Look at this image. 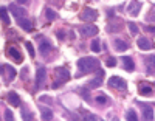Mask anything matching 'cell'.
Here are the masks:
<instances>
[{
  "label": "cell",
  "mask_w": 155,
  "mask_h": 121,
  "mask_svg": "<svg viewBox=\"0 0 155 121\" xmlns=\"http://www.w3.org/2000/svg\"><path fill=\"white\" fill-rule=\"evenodd\" d=\"M140 9H141V2H130L129 3V14L130 16H138L140 14Z\"/></svg>",
  "instance_id": "obj_12"
},
{
  "label": "cell",
  "mask_w": 155,
  "mask_h": 121,
  "mask_svg": "<svg viewBox=\"0 0 155 121\" xmlns=\"http://www.w3.org/2000/svg\"><path fill=\"white\" fill-rule=\"evenodd\" d=\"M98 67H99L98 59H95V58H81L79 61H78V69H79L78 76L87 75V73L93 72V70H98Z\"/></svg>",
  "instance_id": "obj_1"
},
{
  "label": "cell",
  "mask_w": 155,
  "mask_h": 121,
  "mask_svg": "<svg viewBox=\"0 0 155 121\" xmlns=\"http://www.w3.org/2000/svg\"><path fill=\"white\" fill-rule=\"evenodd\" d=\"M27 50H28V53H30V56H31V58L36 56V51H34V47H33L31 42H27Z\"/></svg>",
  "instance_id": "obj_30"
},
{
  "label": "cell",
  "mask_w": 155,
  "mask_h": 121,
  "mask_svg": "<svg viewBox=\"0 0 155 121\" xmlns=\"http://www.w3.org/2000/svg\"><path fill=\"white\" fill-rule=\"evenodd\" d=\"M41 101H47V103H51V99H50V98H41Z\"/></svg>",
  "instance_id": "obj_38"
},
{
  "label": "cell",
  "mask_w": 155,
  "mask_h": 121,
  "mask_svg": "<svg viewBox=\"0 0 155 121\" xmlns=\"http://www.w3.org/2000/svg\"><path fill=\"white\" fill-rule=\"evenodd\" d=\"M8 55H9V56H11L12 59H14L16 62H19V64H20V62L23 61V56H22V53H20V51H19L17 48H14V47H11V48L8 50Z\"/></svg>",
  "instance_id": "obj_13"
},
{
  "label": "cell",
  "mask_w": 155,
  "mask_h": 121,
  "mask_svg": "<svg viewBox=\"0 0 155 121\" xmlns=\"http://www.w3.org/2000/svg\"><path fill=\"white\" fill-rule=\"evenodd\" d=\"M102 76H104L102 70H98V75L88 82V89H98V87L102 84Z\"/></svg>",
  "instance_id": "obj_9"
},
{
  "label": "cell",
  "mask_w": 155,
  "mask_h": 121,
  "mask_svg": "<svg viewBox=\"0 0 155 121\" xmlns=\"http://www.w3.org/2000/svg\"><path fill=\"white\" fill-rule=\"evenodd\" d=\"M126 118H127V121H138L137 112H135L134 109H130V110H127V113H126Z\"/></svg>",
  "instance_id": "obj_25"
},
{
  "label": "cell",
  "mask_w": 155,
  "mask_h": 121,
  "mask_svg": "<svg viewBox=\"0 0 155 121\" xmlns=\"http://www.w3.org/2000/svg\"><path fill=\"white\" fill-rule=\"evenodd\" d=\"M6 98H8V103H9L11 106L19 107V104H20V98H19V95H17L16 92H9Z\"/></svg>",
  "instance_id": "obj_15"
},
{
  "label": "cell",
  "mask_w": 155,
  "mask_h": 121,
  "mask_svg": "<svg viewBox=\"0 0 155 121\" xmlns=\"http://www.w3.org/2000/svg\"><path fill=\"white\" fill-rule=\"evenodd\" d=\"M17 23H19V26H22V28H23L25 31H31V30H33V23H31V20H28L27 17L19 19V20H17Z\"/></svg>",
  "instance_id": "obj_18"
},
{
  "label": "cell",
  "mask_w": 155,
  "mask_h": 121,
  "mask_svg": "<svg viewBox=\"0 0 155 121\" xmlns=\"http://www.w3.org/2000/svg\"><path fill=\"white\" fill-rule=\"evenodd\" d=\"M140 93H141V95H152V87L149 84H146V82H141Z\"/></svg>",
  "instance_id": "obj_22"
},
{
  "label": "cell",
  "mask_w": 155,
  "mask_h": 121,
  "mask_svg": "<svg viewBox=\"0 0 155 121\" xmlns=\"http://www.w3.org/2000/svg\"><path fill=\"white\" fill-rule=\"evenodd\" d=\"M11 12H12V14H14L16 16V19L19 20V19H23L25 16H27V12H25V9H22L17 3H11L9 5V8H8Z\"/></svg>",
  "instance_id": "obj_8"
},
{
  "label": "cell",
  "mask_w": 155,
  "mask_h": 121,
  "mask_svg": "<svg viewBox=\"0 0 155 121\" xmlns=\"http://www.w3.org/2000/svg\"><path fill=\"white\" fill-rule=\"evenodd\" d=\"M146 30H147V31H150V33H155V26H147Z\"/></svg>",
  "instance_id": "obj_35"
},
{
  "label": "cell",
  "mask_w": 155,
  "mask_h": 121,
  "mask_svg": "<svg viewBox=\"0 0 155 121\" xmlns=\"http://www.w3.org/2000/svg\"><path fill=\"white\" fill-rule=\"evenodd\" d=\"M150 20L155 22V12H153V11H150V12H149V16H147V22H150Z\"/></svg>",
  "instance_id": "obj_34"
},
{
  "label": "cell",
  "mask_w": 155,
  "mask_h": 121,
  "mask_svg": "<svg viewBox=\"0 0 155 121\" xmlns=\"http://www.w3.org/2000/svg\"><path fill=\"white\" fill-rule=\"evenodd\" d=\"M41 118L44 121H51L53 119V112H51L48 107H42V110H41Z\"/></svg>",
  "instance_id": "obj_20"
},
{
  "label": "cell",
  "mask_w": 155,
  "mask_h": 121,
  "mask_svg": "<svg viewBox=\"0 0 155 121\" xmlns=\"http://www.w3.org/2000/svg\"><path fill=\"white\" fill-rule=\"evenodd\" d=\"M95 99H96L98 104H107V103H109V98H107L106 95H102V93H101V95H98Z\"/></svg>",
  "instance_id": "obj_27"
},
{
  "label": "cell",
  "mask_w": 155,
  "mask_h": 121,
  "mask_svg": "<svg viewBox=\"0 0 155 121\" xmlns=\"http://www.w3.org/2000/svg\"><path fill=\"white\" fill-rule=\"evenodd\" d=\"M81 95L85 101H90V93H88V89H81Z\"/></svg>",
  "instance_id": "obj_32"
},
{
  "label": "cell",
  "mask_w": 155,
  "mask_h": 121,
  "mask_svg": "<svg viewBox=\"0 0 155 121\" xmlns=\"http://www.w3.org/2000/svg\"><path fill=\"white\" fill-rule=\"evenodd\" d=\"M137 45H138L140 50H150L152 48V42H150L147 37H138Z\"/></svg>",
  "instance_id": "obj_10"
},
{
  "label": "cell",
  "mask_w": 155,
  "mask_h": 121,
  "mask_svg": "<svg viewBox=\"0 0 155 121\" xmlns=\"http://www.w3.org/2000/svg\"><path fill=\"white\" fill-rule=\"evenodd\" d=\"M129 30H130L132 34H138V26L134 22H129Z\"/></svg>",
  "instance_id": "obj_31"
},
{
  "label": "cell",
  "mask_w": 155,
  "mask_h": 121,
  "mask_svg": "<svg viewBox=\"0 0 155 121\" xmlns=\"http://www.w3.org/2000/svg\"><path fill=\"white\" fill-rule=\"evenodd\" d=\"M79 33H81L82 36H85V37H90V36H95V34H98V28H96L95 25L85 23V25L79 26Z\"/></svg>",
  "instance_id": "obj_5"
},
{
  "label": "cell",
  "mask_w": 155,
  "mask_h": 121,
  "mask_svg": "<svg viewBox=\"0 0 155 121\" xmlns=\"http://www.w3.org/2000/svg\"><path fill=\"white\" fill-rule=\"evenodd\" d=\"M54 76H56V79H58V82H61V84L70 79V73L64 69V67H59V69L54 70Z\"/></svg>",
  "instance_id": "obj_6"
},
{
  "label": "cell",
  "mask_w": 155,
  "mask_h": 121,
  "mask_svg": "<svg viewBox=\"0 0 155 121\" xmlns=\"http://www.w3.org/2000/svg\"><path fill=\"white\" fill-rule=\"evenodd\" d=\"M0 20H2L3 23H9L11 20H9V14H8V9L5 8V6H0Z\"/></svg>",
  "instance_id": "obj_21"
},
{
  "label": "cell",
  "mask_w": 155,
  "mask_h": 121,
  "mask_svg": "<svg viewBox=\"0 0 155 121\" xmlns=\"http://www.w3.org/2000/svg\"><path fill=\"white\" fill-rule=\"evenodd\" d=\"M39 50H41L42 56H47L48 53L53 50V47H51V44L48 42V40H42V42H41V47H39Z\"/></svg>",
  "instance_id": "obj_17"
},
{
  "label": "cell",
  "mask_w": 155,
  "mask_h": 121,
  "mask_svg": "<svg viewBox=\"0 0 155 121\" xmlns=\"http://www.w3.org/2000/svg\"><path fill=\"white\" fill-rule=\"evenodd\" d=\"M112 121H120V119H118V118H113V119H112Z\"/></svg>",
  "instance_id": "obj_39"
},
{
  "label": "cell",
  "mask_w": 155,
  "mask_h": 121,
  "mask_svg": "<svg viewBox=\"0 0 155 121\" xmlns=\"http://www.w3.org/2000/svg\"><path fill=\"white\" fill-rule=\"evenodd\" d=\"M143 119L144 121H153V109L150 106H143Z\"/></svg>",
  "instance_id": "obj_14"
},
{
  "label": "cell",
  "mask_w": 155,
  "mask_h": 121,
  "mask_svg": "<svg viewBox=\"0 0 155 121\" xmlns=\"http://www.w3.org/2000/svg\"><path fill=\"white\" fill-rule=\"evenodd\" d=\"M0 75L3 76V79H5V81H8V82H9V81H12V79L16 78V75H17V73H16V70L12 69L11 65L3 64V65H0Z\"/></svg>",
  "instance_id": "obj_2"
},
{
  "label": "cell",
  "mask_w": 155,
  "mask_h": 121,
  "mask_svg": "<svg viewBox=\"0 0 155 121\" xmlns=\"http://www.w3.org/2000/svg\"><path fill=\"white\" fill-rule=\"evenodd\" d=\"M22 119L23 121H33V113L28 109H22Z\"/></svg>",
  "instance_id": "obj_23"
},
{
  "label": "cell",
  "mask_w": 155,
  "mask_h": 121,
  "mask_svg": "<svg viewBox=\"0 0 155 121\" xmlns=\"http://www.w3.org/2000/svg\"><path fill=\"white\" fill-rule=\"evenodd\" d=\"M146 67H147V73L152 75L155 72V55L146 58Z\"/></svg>",
  "instance_id": "obj_19"
},
{
  "label": "cell",
  "mask_w": 155,
  "mask_h": 121,
  "mask_svg": "<svg viewBox=\"0 0 155 121\" xmlns=\"http://www.w3.org/2000/svg\"><path fill=\"white\" fill-rule=\"evenodd\" d=\"M109 86L112 89H116V90H126L127 89V82L120 76H112L109 79Z\"/></svg>",
  "instance_id": "obj_3"
},
{
  "label": "cell",
  "mask_w": 155,
  "mask_h": 121,
  "mask_svg": "<svg viewBox=\"0 0 155 121\" xmlns=\"http://www.w3.org/2000/svg\"><path fill=\"white\" fill-rule=\"evenodd\" d=\"M121 61H123V67H124V70H127V72H134V70H135V62H134V59H132V58L124 56V58H121Z\"/></svg>",
  "instance_id": "obj_11"
},
{
  "label": "cell",
  "mask_w": 155,
  "mask_h": 121,
  "mask_svg": "<svg viewBox=\"0 0 155 121\" xmlns=\"http://www.w3.org/2000/svg\"><path fill=\"white\" fill-rule=\"evenodd\" d=\"M113 45H115V50L120 51V53H123V51H126L129 48V45L124 42V40H121V39H115L113 40Z\"/></svg>",
  "instance_id": "obj_16"
},
{
  "label": "cell",
  "mask_w": 155,
  "mask_h": 121,
  "mask_svg": "<svg viewBox=\"0 0 155 121\" xmlns=\"http://www.w3.org/2000/svg\"><path fill=\"white\" fill-rule=\"evenodd\" d=\"M82 121H99V119H98V116H95L93 113H85L84 118H82Z\"/></svg>",
  "instance_id": "obj_28"
},
{
  "label": "cell",
  "mask_w": 155,
  "mask_h": 121,
  "mask_svg": "<svg viewBox=\"0 0 155 121\" xmlns=\"http://www.w3.org/2000/svg\"><path fill=\"white\" fill-rule=\"evenodd\" d=\"M98 17V12L92 8H85L82 12H81V20L82 22H95Z\"/></svg>",
  "instance_id": "obj_4"
},
{
  "label": "cell",
  "mask_w": 155,
  "mask_h": 121,
  "mask_svg": "<svg viewBox=\"0 0 155 121\" xmlns=\"http://www.w3.org/2000/svg\"><path fill=\"white\" fill-rule=\"evenodd\" d=\"M153 87H155V84H153Z\"/></svg>",
  "instance_id": "obj_40"
},
{
  "label": "cell",
  "mask_w": 155,
  "mask_h": 121,
  "mask_svg": "<svg viewBox=\"0 0 155 121\" xmlns=\"http://www.w3.org/2000/svg\"><path fill=\"white\" fill-rule=\"evenodd\" d=\"M58 36H59V39H64V33H62V31H59Z\"/></svg>",
  "instance_id": "obj_37"
},
{
  "label": "cell",
  "mask_w": 155,
  "mask_h": 121,
  "mask_svg": "<svg viewBox=\"0 0 155 121\" xmlns=\"http://www.w3.org/2000/svg\"><path fill=\"white\" fill-rule=\"evenodd\" d=\"M106 65H107V67H115V65H116V59H113V58H109V59L106 61Z\"/></svg>",
  "instance_id": "obj_33"
},
{
  "label": "cell",
  "mask_w": 155,
  "mask_h": 121,
  "mask_svg": "<svg viewBox=\"0 0 155 121\" xmlns=\"http://www.w3.org/2000/svg\"><path fill=\"white\" fill-rule=\"evenodd\" d=\"M3 116H5V121H14V115H12V112H11L9 109H6V110H5Z\"/></svg>",
  "instance_id": "obj_29"
},
{
  "label": "cell",
  "mask_w": 155,
  "mask_h": 121,
  "mask_svg": "<svg viewBox=\"0 0 155 121\" xmlns=\"http://www.w3.org/2000/svg\"><path fill=\"white\" fill-rule=\"evenodd\" d=\"M45 78H47V70L44 69V67H39L37 72H36V89L42 87Z\"/></svg>",
  "instance_id": "obj_7"
},
{
  "label": "cell",
  "mask_w": 155,
  "mask_h": 121,
  "mask_svg": "<svg viewBox=\"0 0 155 121\" xmlns=\"http://www.w3.org/2000/svg\"><path fill=\"white\" fill-rule=\"evenodd\" d=\"M90 48H92L93 53H99V51H101V44H99V40H98V39H93V42L90 44Z\"/></svg>",
  "instance_id": "obj_24"
},
{
  "label": "cell",
  "mask_w": 155,
  "mask_h": 121,
  "mask_svg": "<svg viewBox=\"0 0 155 121\" xmlns=\"http://www.w3.org/2000/svg\"><path fill=\"white\" fill-rule=\"evenodd\" d=\"M61 87V82H58V81H56V82L53 84V89H59Z\"/></svg>",
  "instance_id": "obj_36"
},
{
  "label": "cell",
  "mask_w": 155,
  "mask_h": 121,
  "mask_svg": "<svg viewBox=\"0 0 155 121\" xmlns=\"http://www.w3.org/2000/svg\"><path fill=\"white\" fill-rule=\"evenodd\" d=\"M45 16H47L48 20H56V17H58V14H56V12L51 9V8H47V9H45Z\"/></svg>",
  "instance_id": "obj_26"
}]
</instances>
